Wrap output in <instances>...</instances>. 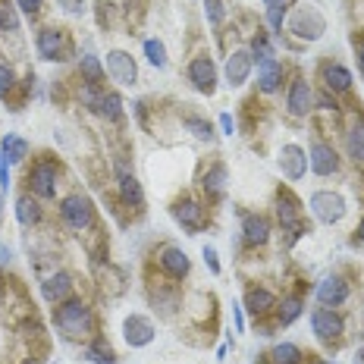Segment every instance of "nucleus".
<instances>
[{"mask_svg": "<svg viewBox=\"0 0 364 364\" xmlns=\"http://www.w3.org/2000/svg\"><path fill=\"white\" fill-rule=\"evenodd\" d=\"M54 323L66 339H79L82 343V339H88L91 333H95V311H91L82 299H66L63 305L57 308Z\"/></svg>", "mask_w": 364, "mask_h": 364, "instance_id": "nucleus-1", "label": "nucleus"}, {"mask_svg": "<svg viewBox=\"0 0 364 364\" xmlns=\"http://www.w3.org/2000/svg\"><path fill=\"white\" fill-rule=\"evenodd\" d=\"M289 32L295 38H301V41H317L323 32H327V19H323V13L317 10V6H299V10L289 16Z\"/></svg>", "mask_w": 364, "mask_h": 364, "instance_id": "nucleus-2", "label": "nucleus"}, {"mask_svg": "<svg viewBox=\"0 0 364 364\" xmlns=\"http://www.w3.org/2000/svg\"><path fill=\"white\" fill-rule=\"evenodd\" d=\"M60 217L79 232L91 230V226H95V204H91L88 195L75 192V195H70V198H63V204H60Z\"/></svg>", "mask_w": 364, "mask_h": 364, "instance_id": "nucleus-3", "label": "nucleus"}, {"mask_svg": "<svg viewBox=\"0 0 364 364\" xmlns=\"http://www.w3.org/2000/svg\"><path fill=\"white\" fill-rule=\"evenodd\" d=\"M308 208H311V214H314L321 223H339V220L346 217V198L343 195H336V192H314L311 195V201H308Z\"/></svg>", "mask_w": 364, "mask_h": 364, "instance_id": "nucleus-4", "label": "nucleus"}, {"mask_svg": "<svg viewBox=\"0 0 364 364\" xmlns=\"http://www.w3.org/2000/svg\"><path fill=\"white\" fill-rule=\"evenodd\" d=\"M311 327H314V336L321 343H333V339L343 336L346 321L333 308H317V311H311Z\"/></svg>", "mask_w": 364, "mask_h": 364, "instance_id": "nucleus-5", "label": "nucleus"}, {"mask_svg": "<svg viewBox=\"0 0 364 364\" xmlns=\"http://www.w3.org/2000/svg\"><path fill=\"white\" fill-rule=\"evenodd\" d=\"M28 186L38 198H54L57 195V164L54 161H38L28 170Z\"/></svg>", "mask_w": 364, "mask_h": 364, "instance_id": "nucleus-6", "label": "nucleus"}, {"mask_svg": "<svg viewBox=\"0 0 364 364\" xmlns=\"http://www.w3.org/2000/svg\"><path fill=\"white\" fill-rule=\"evenodd\" d=\"M107 75L113 82H119V85L132 88L135 82H139V66H135L132 54H126V50H110L107 54Z\"/></svg>", "mask_w": 364, "mask_h": 364, "instance_id": "nucleus-7", "label": "nucleus"}, {"mask_svg": "<svg viewBox=\"0 0 364 364\" xmlns=\"http://www.w3.org/2000/svg\"><path fill=\"white\" fill-rule=\"evenodd\" d=\"M113 170H117V186H119V198H123L129 208H139L141 201H145V192H141V182L135 179V173L129 170V164L123 157H117V164H113Z\"/></svg>", "mask_w": 364, "mask_h": 364, "instance_id": "nucleus-8", "label": "nucleus"}, {"mask_svg": "<svg viewBox=\"0 0 364 364\" xmlns=\"http://www.w3.org/2000/svg\"><path fill=\"white\" fill-rule=\"evenodd\" d=\"M188 82H192L195 91H201V95H214L217 88V66L210 57H195L192 63H188Z\"/></svg>", "mask_w": 364, "mask_h": 364, "instance_id": "nucleus-9", "label": "nucleus"}, {"mask_svg": "<svg viewBox=\"0 0 364 364\" xmlns=\"http://www.w3.org/2000/svg\"><path fill=\"white\" fill-rule=\"evenodd\" d=\"M252 66H255V57H252V50H245V48L232 50V54L226 57V66H223V75H226V82H230L232 88L245 85V82H248V75H252Z\"/></svg>", "mask_w": 364, "mask_h": 364, "instance_id": "nucleus-10", "label": "nucleus"}, {"mask_svg": "<svg viewBox=\"0 0 364 364\" xmlns=\"http://www.w3.org/2000/svg\"><path fill=\"white\" fill-rule=\"evenodd\" d=\"M123 339L132 348H141L148 343H154V323L145 314H129L123 321Z\"/></svg>", "mask_w": 364, "mask_h": 364, "instance_id": "nucleus-11", "label": "nucleus"}, {"mask_svg": "<svg viewBox=\"0 0 364 364\" xmlns=\"http://www.w3.org/2000/svg\"><path fill=\"white\" fill-rule=\"evenodd\" d=\"M35 48H38V57L41 60H63L66 57V35L60 28H41L35 38Z\"/></svg>", "mask_w": 364, "mask_h": 364, "instance_id": "nucleus-12", "label": "nucleus"}, {"mask_svg": "<svg viewBox=\"0 0 364 364\" xmlns=\"http://www.w3.org/2000/svg\"><path fill=\"white\" fill-rule=\"evenodd\" d=\"M277 217H279V223H283V230H289L292 236H301V232H305L299 201H295L289 192H279L277 195Z\"/></svg>", "mask_w": 364, "mask_h": 364, "instance_id": "nucleus-13", "label": "nucleus"}, {"mask_svg": "<svg viewBox=\"0 0 364 364\" xmlns=\"http://www.w3.org/2000/svg\"><path fill=\"white\" fill-rule=\"evenodd\" d=\"M279 170H283L286 179L299 182L308 173V154L299 145H283V151H279Z\"/></svg>", "mask_w": 364, "mask_h": 364, "instance_id": "nucleus-14", "label": "nucleus"}, {"mask_svg": "<svg viewBox=\"0 0 364 364\" xmlns=\"http://www.w3.org/2000/svg\"><path fill=\"white\" fill-rule=\"evenodd\" d=\"M314 295H317V301H321L323 308H339L348 299V283L343 277H323L321 283H317Z\"/></svg>", "mask_w": 364, "mask_h": 364, "instance_id": "nucleus-15", "label": "nucleus"}, {"mask_svg": "<svg viewBox=\"0 0 364 364\" xmlns=\"http://www.w3.org/2000/svg\"><path fill=\"white\" fill-rule=\"evenodd\" d=\"M308 166L317 173V176H330V173L339 170V157L327 141H314L308 151Z\"/></svg>", "mask_w": 364, "mask_h": 364, "instance_id": "nucleus-16", "label": "nucleus"}, {"mask_svg": "<svg viewBox=\"0 0 364 364\" xmlns=\"http://www.w3.org/2000/svg\"><path fill=\"white\" fill-rule=\"evenodd\" d=\"M286 107H289L292 117H308V110L314 107V91H311V82L295 79L289 88V97H286Z\"/></svg>", "mask_w": 364, "mask_h": 364, "instance_id": "nucleus-17", "label": "nucleus"}, {"mask_svg": "<svg viewBox=\"0 0 364 364\" xmlns=\"http://www.w3.org/2000/svg\"><path fill=\"white\" fill-rule=\"evenodd\" d=\"M242 239H245V245H267L270 242V223L267 217L261 214H245V220H242Z\"/></svg>", "mask_w": 364, "mask_h": 364, "instance_id": "nucleus-18", "label": "nucleus"}, {"mask_svg": "<svg viewBox=\"0 0 364 364\" xmlns=\"http://www.w3.org/2000/svg\"><path fill=\"white\" fill-rule=\"evenodd\" d=\"M41 295H44V301H50V305H63V301L73 295V277L70 273H54V277H48L41 283Z\"/></svg>", "mask_w": 364, "mask_h": 364, "instance_id": "nucleus-19", "label": "nucleus"}, {"mask_svg": "<svg viewBox=\"0 0 364 364\" xmlns=\"http://www.w3.org/2000/svg\"><path fill=\"white\" fill-rule=\"evenodd\" d=\"M173 217H176V223H182L186 230H192V232L204 230V208L198 201H192V198L173 204Z\"/></svg>", "mask_w": 364, "mask_h": 364, "instance_id": "nucleus-20", "label": "nucleus"}, {"mask_svg": "<svg viewBox=\"0 0 364 364\" xmlns=\"http://www.w3.org/2000/svg\"><path fill=\"white\" fill-rule=\"evenodd\" d=\"M279 82H283V63H279L277 57L257 60V88H261L264 95H270V91L279 88Z\"/></svg>", "mask_w": 364, "mask_h": 364, "instance_id": "nucleus-21", "label": "nucleus"}, {"mask_svg": "<svg viewBox=\"0 0 364 364\" xmlns=\"http://www.w3.org/2000/svg\"><path fill=\"white\" fill-rule=\"evenodd\" d=\"M161 267L166 277H173V279H182L188 273V267H192V261H188V255L182 252V248L176 245H166L164 252H161Z\"/></svg>", "mask_w": 364, "mask_h": 364, "instance_id": "nucleus-22", "label": "nucleus"}, {"mask_svg": "<svg viewBox=\"0 0 364 364\" xmlns=\"http://www.w3.org/2000/svg\"><path fill=\"white\" fill-rule=\"evenodd\" d=\"M321 75H323V85L330 91H336V95H343V91L352 88V73H348L343 63H323Z\"/></svg>", "mask_w": 364, "mask_h": 364, "instance_id": "nucleus-23", "label": "nucleus"}, {"mask_svg": "<svg viewBox=\"0 0 364 364\" xmlns=\"http://www.w3.org/2000/svg\"><path fill=\"white\" fill-rule=\"evenodd\" d=\"M245 308H248V314L252 317H264V314H270V311L277 308V299H273L270 289L255 286V289H248V295H245Z\"/></svg>", "mask_w": 364, "mask_h": 364, "instance_id": "nucleus-24", "label": "nucleus"}, {"mask_svg": "<svg viewBox=\"0 0 364 364\" xmlns=\"http://www.w3.org/2000/svg\"><path fill=\"white\" fill-rule=\"evenodd\" d=\"M201 186H204V192H208L210 198H223V195H226V166L214 164L208 173H204Z\"/></svg>", "mask_w": 364, "mask_h": 364, "instance_id": "nucleus-25", "label": "nucleus"}, {"mask_svg": "<svg viewBox=\"0 0 364 364\" xmlns=\"http://www.w3.org/2000/svg\"><path fill=\"white\" fill-rule=\"evenodd\" d=\"M0 154H4L10 164H22V161H26V157H28V141L10 132L4 141H0Z\"/></svg>", "mask_w": 364, "mask_h": 364, "instance_id": "nucleus-26", "label": "nucleus"}, {"mask_svg": "<svg viewBox=\"0 0 364 364\" xmlns=\"http://www.w3.org/2000/svg\"><path fill=\"white\" fill-rule=\"evenodd\" d=\"M346 151L355 164H364V119H358V123L346 132Z\"/></svg>", "mask_w": 364, "mask_h": 364, "instance_id": "nucleus-27", "label": "nucleus"}, {"mask_svg": "<svg viewBox=\"0 0 364 364\" xmlns=\"http://www.w3.org/2000/svg\"><path fill=\"white\" fill-rule=\"evenodd\" d=\"M97 113H101L107 123H119V119H123V97H119L117 91H104Z\"/></svg>", "mask_w": 364, "mask_h": 364, "instance_id": "nucleus-28", "label": "nucleus"}, {"mask_svg": "<svg viewBox=\"0 0 364 364\" xmlns=\"http://www.w3.org/2000/svg\"><path fill=\"white\" fill-rule=\"evenodd\" d=\"M82 355L95 364H113L117 361V355H113V348L107 346V339H91V343L82 348Z\"/></svg>", "mask_w": 364, "mask_h": 364, "instance_id": "nucleus-29", "label": "nucleus"}, {"mask_svg": "<svg viewBox=\"0 0 364 364\" xmlns=\"http://www.w3.org/2000/svg\"><path fill=\"white\" fill-rule=\"evenodd\" d=\"M16 220L22 226H35L38 220H41V208H38L35 198H28V195H19L16 201Z\"/></svg>", "mask_w": 364, "mask_h": 364, "instance_id": "nucleus-30", "label": "nucleus"}, {"mask_svg": "<svg viewBox=\"0 0 364 364\" xmlns=\"http://www.w3.org/2000/svg\"><path fill=\"white\" fill-rule=\"evenodd\" d=\"M301 348L299 346H292V343H279V346H273V352H270V364H301Z\"/></svg>", "mask_w": 364, "mask_h": 364, "instance_id": "nucleus-31", "label": "nucleus"}, {"mask_svg": "<svg viewBox=\"0 0 364 364\" xmlns=\"http://www.w3.org/2000/svg\"><path fill=\"white\" fill-rule=\"evenodd\" d=\"M182 126L188 129V132L195 135V139H201V141H214V126L208 123V119H201V117H182Z\"/></svg>", "mask_w": 364, "mask_h": 364, "instance_id": "nucleus-32", "label": "nucleus"}, {"mask_svg": "<svg viewBox=\"0 0 364 364\" xmlns=\"http://www.w3.org/2000/svg\"><path fill=\"white\" fill-rule=\"evenodd\" d=\"M79 73L85 75L88 82H95V85H101V79H104V66H101V60H97L95 54H82L79 57Z\"/></svg>", "mask_w": 364, "mask_h": 364, "instance_id": "nucleus-33", "label": "nucleus"}, {"mask_svg": "<svg viewBox=\"0 0 364 364\" xmlns=\"http://www.w3.org/2000/svg\"><path fill=\"white\" fill-rule=\"evenodd\" d=\"M301 317V299L299 295H289V299H283V305L277 311V321L283 323V327H289L292 321H299Z\"/></svg>", "mask_w": 364, "mask_h": 364, "instance_id": "nucleus-34", "label": "nucleus"}, {"mask_svg": "<svg viewBox=\"0 0 364 364\" xmlns=\"http://www.w3.org/2000/svg\"><path fill=\"white\" fill-rule=\"evenodd\" d=\"M145 57H148L151 66L164 70V66H166V48H164L161 38H148V41H145Z\"/></svg>", "mask_w": 364, "mask_h": 364, "instance_id": "nucleus-35", "label": "nucleus"}, {"mask_svg": "<svg viewBox=\"0 0 364 364\" xmlns=\"http://www.w3.org/2000/svg\"><path fill=\"white\" fill-rule=\"evenodd\" d=\"M0 28L4 32H19V13L10 0H0Z\"/></svg>", "mask_w": 364, "mask_h": 364, "instance_id": "nucleus-36", "label": "nucleus"}, {"mask_svg": "<svg viewBox=\"0 0 364 364\" xmlns=\"http://www.w3.org/2000/svg\"><path fill=\"white\" fill-rule=\"evenodd\" d=\"M79 97H82V104H85L88 110L97 113V107H101V97H104V88L95 85V82H85V85H82V91H79Z\"/></svg>", "mask_w": 364, "mask_h": 364, "instance_id": "nucleus-37", "label": "nucleus"}, {"mask_svg": "<svg viewBox=\"0 0 364 364\" xmlns=\"http://www.w3.org/2000/svg\"><path fill=\"white\" fill-rule=\"evenodd\" d=\"M204 6H208V22L217 28L220 22H223V16H226V6H223V0H204Z\"/></svg>", "mask_w": 364, "mask_h": 364, "instance_id": "nucleus-38", "label": "nucleus"}, {"mask_svg": "<svg viewBox=\"0 0 364 364\" xmlns=\"http://www.w3.org/2000/svg\"><path fill=\"white\" fill-rule=\"evenodd\" d=\"M13 85H16V75H13V70L6 63H0V97L10 95Z\"/></svg>", "mask_w": 364, "mask_h": 364, "instance_id": "nucleus-39", "label": "nucleus"}, {"mask_svg": "<svg viewBox=\"0 0 364 364\" xmlns=\"http://www.w3.org/2000/svg\"><path fill=\"white\" fill-rule=\"evenodd\" d=\"M252 57H257V60H267V57H273V48H270V41L264 35H257L255 41H252Z\"/></svg>", "mask_w": 364, "mask_h": 364, "instance_id": "nucleus-40", "label": "nucleus"}, {"mask_svg": "<svg viewBox=\"0 0 364 364\" xmlns=\"http://www.w3.org/2000/svg\"><path fill=\"white\" fill-rule=\"evenodd\" d=\"M283 19H286V6H270L267 10V26L273 32H283Z\"/></svg>", "mask_w": 364, "mask_h": 364, "instance_id": "nucleus-41", "label": "nucleus"}, {"mask_svg": "<svg viewBox=\"0 0 364 364\" xmlns=\"http://www.w3.org/2000/svg\"><path fill=\"white\" fill-rule=\"evenodd\" d=\"M60 6H63V13H70V16H82L85 13V0H57Z\"/></svg>", "mask_w": 364, "mask_h": 364, "instance_id": "nucleus-42", "label": "nucleus"}, {"mask_svg": "<svg viewBox=\"0 0 364 364\" xmlns=\"http://www.w3.org/2000/svg\"><path fill=\"white\" fill-rule=\"evenodd\" d=\"M204 264H208V270L210 273H214V277H217V273H220V261H217V252H214V248H210V245H204Z\"/></svg>", "mask_w": 364, "mask_h": 364, "instance_id": "nucleus-43", "label": "nucleus"}, {"mask_svg": "<svg viewBox=\"0 0 364 364\" xmlns=\"http://www.w3.org/2000/svg\"><path fill=\"white\" fill-rule=\"evenodd\" d=\"M41 4L44 0H19V10L28 13V16H38V13H41Z\"/></svg>", "mask_w": 364, "mask_h": 364, "instance_id": "nucleus-44", "label": "nucleus"}, {"mask_svg": "<svg viewBox=\"0 0 364 364\" xmlns=\"http://www.w3.org/2000/svg\"><path fill=\"white\" fill-rule=\"evenodd\" d=\"M10 188V166H6V157L0 154V192Z\"/></svg>", "mask_w": 364, "mask_h": 364, "instance_id": "nucleus-45", "label": "nucleus"}, {"mask_svg": "<svg viewBox=\"0 0 364 364\" xmlns=\"http://www.w3.org/2000/svg\"><path fill=\"white\" fill-rule=\"evenodd\" d=\"M220 126H223V135H232V132H236V123H232L230 113H220Z\"/></svg>", "mask_w": 364, "mask_h": 364, "instance_id": "nucleus-46", "label": "nucleus"}, {"mask_svg": "<svg viewBox=\"0 0 364 364\" xmlns=\"http://www.w3.org/2000/svg\"><path fill=\"white\" fill-rule=\"evenodd\" d=\"M232 317H236V333H242V330H245V321H242V311H239V305H232Z\"/></svg>", "mask_w": 364, "mask_h": 364, "instance_id": "nucleus-47", "label": "nucleus"}, {"mask_svg": "<svg viewBox=\"0 0 364 364\" xmlns=\"http://www.w3.org/2000/svg\"><path fill=\"white\" fill-rule=\"evenodd\" d=\"M10 257H13V252L6 245H0V264H10Z\"/></svg>", "mask_w": 364, "mask_h": 364, "instance_id": "nucleus-48", "label": "nucleus"}, {"mask_svg": "<svg viewBox=\"0 0 364 364\" xmlns=\"http://www.w3.org/2000/svg\"><path fill=\"white\" fill-rule=\"evenodd\" d=\"M352 364H364V348H355V358H352Z\"/></svg>", "mask_w": 364, "mask_h": 364, "instance_id": "nucleus-49", "label": "nucleus"}, {"mask_svg": "<svg viewBox=\"0 0 364 364\" xmlns=\"http://www.w3.org/2000/svg\"><path fill=\"white\" fill-rule=\"evenodd\" d=\"M264 4H267V10H270V6H286V0H264Z\"/></svg>", "mask_w": 364, "mask_h": 364, "instance_id": "nucleus-50", "label": "nucleus"}, {"mask_svg": "<svg viewBox=\"0 0 364 364\" xmlns=\"http://www.w3.org/2000/svg\"><path fill=\"white\" fill-rule=\"evenodd\" d=\"M358 63H361V73H364V44L358 48Z\"/></svg>", "mask_w": 364, "mask_h": 364, "instance_id": "nucleus-51", "label": "nucleus"}, {"mask_svg": "<svg viewBox=\"0 0 364 364\" xmlns=\"http://www.w3.org/2000/svg\"><path fill=\"white\" fill-rule=\"evenodd\" d=\"M358 239L364 242V220H361V223H358Z\"/></svg>", "mask_w": 364, "mask_h": 364, "instance_id": "nucleus-52", "label": "nucleus"}, {"mask_svg": "<svg viewBox=\"0 0 364 364\" xmlns=\"http://www.w3.org/2000/svg\"><path fill=\"white\" fill-rule=\"evenodd\" d=\"M317 364H336V361H317Z\"/></svg>", "mask_w": 364, "mask_h": 364, "instance_id": "nucleus-53", "label": "nucleus"}, {"mask_svg": "<svg viewBox=\"0 0 364 364\" xmlns=\"http://www.w3.org/2000/svg\"><path fill=\"white\" fill-rule=\"evenodd\" d=\"M0 210H4V198H0Z\"/></svg>", "mask_w": 364, "mask_h": 364, "instance_id": "nucleus-54", "label": "nucleus"}]
</instances>
